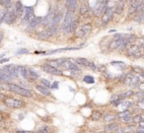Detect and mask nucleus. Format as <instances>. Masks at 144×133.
<instances>
[{"instance_id":"ea45409f","label":"nucleus","mask_w":144,"mask_h":133,"mask_svg":"<svg viewBox=\"0 0 144 133\" xmlns=\"http://www.w3.org/2000/svg\"><path fill=\"white\" fill-rule=\"evenodd\" d=\"M9 61V58H2L0 59V63L2 64V63H5V62H8Z\"/></svg>"},{"instance_id":"a878e982","label":"nucleus","mask_w":144,"mask_h":133,"mask_svg":"<svg viewBox=\"0 0 144 133\" xmlns=\"http://www.w3.org/2000/svg\"><path fill=\"white\" fill-rule=\"evenodd\" d=\"M121 98H122L123 100H126V99L131 98V97L134 96V92H133L132 90H127V91L123 92L122 94H121Z\"/></svg>"},{"instance_id":"c9c22d12","label":"nucleus","mask_w":144,"mask_h":133,"mask_svg":"<svg viewBox=\"0 0 144 133\" xmlns=\"http://www.w3.org/2000/svg\"><path fill=\"white\" fill-rule=\"evenodd\" d=\"M143 70H144V69L142 68V67H139V66H133L132 67V71H133V72H135V73L141 74Z\"/></svg>"},{"instance_id":"72a5a7b5","label":"nucleus","mask_w":144,"mask_h":133,"mask_svg":"<svg viewBox=\"0 0 144 133\" xmlns=\"http://www.w3.org/2000/svg\"><path fill=\"white\" fill-rule=\"evenodd\" d=\"M136 107L137 108H139V110H141V111H144V100L137 101Z\"/></svg>"},{"instance_id":"4c0bfd02","label":"nucleus","mask_w":144,"mask_h":133,"mask_svg":"<svg viewBox=\"0 0 144 133\" xmlns=\"http://www.w3.org/2000/svg\"><path fill=\"white\" fill-rule=\"evenodd\" d=\"M111 133H125L124 130H123V127H119V128H118V129L116 130V131H114V132H111Z\"/></svg>"},{"instance_id":"2eb2a0df","label":"nucleus","mask_w":144,"mask_h":133,"mask_svg":"<svg viewBox=\"0 0 144 133\" xmlns=\"http://www.w3.org/2000/svg\"><path fill=\"white\" fill-rule=\"evenodd\" d=\"M62 17H63V14L61 12H56L53 16V19L49 27H58V25L60 24L61 20H62Z\"/></svg>"},{"instance_id":"09e8293b","label":"nucleus","mask_w":144,"mask_h":133,"mask_svg":"<svg viewBox=\"0 0 144 133\" xmlns=\"http://www.w3.org/2000/svg\"><path fill=\"white\" fill-rule=\"evenodd\" d=\"M140 4L141 5H144V0H140Z\"/></svg>"},{"instance_id":"a18cd8bd","label":"nucleus","mask_w":144,"mask_h":133,"mask_svg":"<svg viewBox=\"0 0 144 133\" xmlns=\"http://www.w3.org/2000/svg\"><path fill=\"white\" fill-rule=\"evenodd\" d=\"M4 97H5V95L0 92V102H2V100L4 99Z\"/></svg>"},{"instance_id":"0eeeda50","label":"nucleus","mask_w":144,"mask_h":133,"mask_svg":"<svg viewBox=\"0 0 144 133\" xmlns=\"http://www.w3.org/2000/svg\"><path fill=\"white\" fill-rule=\"evenodd\" d=\"M75 19H76V17L73 12L67 11L65 13V16H64V19H63V22H62L61 29H64L66 27L70 26L72 23L75 21Z\"/></svg>"},{"instance_id":"bb28decb","label":"nucleus","mask_w":144,"mask_h":133,"mask_svg":"<svg viewBox=\"0 0 144 133\" xmlns=\"http://www.w3.org/2000/svg\"><path fill=\"white\" fill-rule=\"evenodd\" d=\"M133 115H126V116H124L123 118H121V120L123 123H125V124H129V123H132L133 122Z\"/></svg>"},{"instance_id":"8fccbe9b","label":"nucleus","mask_w":144,"mask_h":133,"mask_svg":"<svg viewBox=\"0 0 144 133\" xmlns=\"http://www.w3.org/2000/svg\"><path fill=\"white\" fill-rule=\"evenodd\" d=\"M0 111H1V102H0Z\"/></svg>"},{"instance_id":"dca6fc26","label":"nucleus","mask_w":144,"mask_h":133,"mask_svg":"<svg viewBox=\"0 0 144 133\" xmlns=\"http://www.w3.org/2000/svg\"><path fill=\"white\" fill-rule=\"evenodd\" d=\"M54 12L53 11H50L47 15H46V17L45 18H42V25L45 27H47L49 28L50 26V24H51V21H52L53 19V16H54Z\"/></svg>"},{"instance_id":"9d476101","label":"nucleus","mask_w":144,"mask_h":133,"mask_svg":"<svg viewBox=\"0 0 144 133\" xmlns=\"http://www.w3.org/2000/svg\"><path fill=\"white\" fill-rule=\"evenodd\" d=\"M65 5L67 7V11L74 13L78 8V0H65Z\"/></svg>"},{"instance_id":"393cba45","label":"nucleus","mask_w":144,"mask_h":133,"mask_svg":"<svg viewBox=\"0 0 144 133\" xmlns=\"http://www.w3.org/2000/svg\"><path fill=\"white\" fill-rule=\"evenodd\" d=\"M129 115H134L131 110H125V111H119L117 115H118V118L121 119V118H123L124 116Z\"/></svg>"},{"instance_id":"f704fd0d","label":"nucleus","mask_w":144,"mask_h":133,"mask_svg":"<svg viewBox=\"0 0 144 133\" xmlns=\"http://www.w3.org/2000/svg\"><path fill=\"white\" fill-rule=\"evenodd\" d=\"M27 53H29V49H27L25 48H20L16 51V54H27Z\"/></svg>"},{"instance_id":"473e14b6","label":"nucleus","mask_w":144,"mask_h":133,"mask_svg":"<svg viewBox=\"0 0 144 133\" xmlns=\"http://www.w3.org/2000/svg\"><path fill=\"white\" fill-rule=\"evenodd\" d=\"M88 68L89 69H91V70H93V71H98V65L96 64V63H94V62H92V61H89V63H88Z\"/></svg>"},{"instance_id":"6e6552de","label":"nucleus","mask_w":144,"mask_h":133,"mask_svg":"<svg viewBox=\"0 0 144 133\" xmlns=\"http://www.w3.org/2000/svg\"><path fill=\"white\" fill-rule=\"evenodd\" d=\"M25 16H24L23 18V21H22V24H30L32 21H33V19L36 17L34 14V10H33V8L32 7H25Z\"/></svg>"},{"instance_id":"b1692460","label":"nucleus","mask_w":144,"mask_h":133,"mask_svg":"<svg viewBox=\"0 0 144 133\" xmlns=\"http://www.w3.org/2000/svg\"><path fill=\"white\" fill-rule=\"evenodd\" d=\"M74 34H75V37H77V39H84V37H85V33H84V31L82 30L81 27L77 28L75 30Z\"/></svg>"},{"instance_id":"864d4df0","label":"nucleus","mask_w":144,"mask_h":133,"mask_svg":"<svg viewBox=\"0 0 144 133\" xmlns=\"http://www.w3.org/2000/svg\"><path fill=\"white\" fill-rule=\"evenodd\" d=\"M0 113H1V111H0Z\"/></svg>"},{"instance_id":"9b49d317","label":"nucleus","mask_w":144,"mask_h":133,"mask_svg":"<svg viewBox=\"0 0 144 133\" xmlns=\"http://www.w3.org/2000/svg\"><path fill=\"white\" fill-rule=\"evenodd\" d=\"M54 129L52 126L49 125V124H42V125L39 126L38 129L36 130L34 133H53Z\"/></svg>"},{"instance_id":"5fc2aeb1","label":"nucleus","mask_w":144,"mask_h":133,"mask_svg":"<svg viewBox=\"0 0 144 133\" xmlns=\"http://www.w3.org/2000/svg\"><path fill=\"white\" fill-rule=\"evenodd\" d=\"M96 133H99V132H96Z\"/></svg>"},{"instance_id":"c756f323","label":"nucleus","mask_w":144,"mask_h":133,"mask_svg":"<svg viewBox=\"0 0 144 133\" xmlns=\"http://www.w3.org/2000/svg\"><path fill=\"white\" fill-rule=\"evenodd\" d=\"M135 99L137 101H141V100H144V92L143 91H137V92L134 93V96Z\"/></svg>"},{"instance_id":"c85d7f7f","label":"nucleus","mask_w":144,"mask_h":133,"mask_svg":"<svg viewBox=\"0 0 144 133\" xmlns=\"http://www.w3.org/2000/svg\"><path fill=\"white\" fill-rule=\"evenodd\" d=\"M83 81L87 84H94L95 83V79L93 76H90V75H86L83 77Z\"/></svg>"},{"instance_id":"a211bd4d","label":"nucleus","mask_w":144,"mask_h":133,"mask_svg":"<svg viewBox=\"0 0 144 133\" xmlns=\"http://www.w3.org/2000/svg\"><path fill=\"white\" fill-rule=\"evenodd\" d=\"M37 37H38V40H40V41H46V40L50 39L51 36H50L49 31L47 30V28H46V30H44V31H42V32H40V33L37 35Z\"/></svg>"},{"instance_id":"a19ab883","label":"nucleus","mask_w":144,"mask_h":133,"mask_svg":"<svg viewBox=\"0 0 144 133\" xmlns=\"http://www.w3.org/2000/svg\"><path fill=\"white\" fill-rule=\"evenodd\" d=\"M3 37H4V34H3V32L1 31V32H0V44H1L2 41H3Z\"/></svg>"},{"instance_id":"412c9836","label":"nucleus","mask_w":144,"mask_h":133,"mask_svg":"<svg viewBox=\"0 0 144 133\" xmlns=\"http://www.w3.org/2000/svg\"><path fill=\"white\" fill-rule=\"evenodd\" d=\"M77 65H79L80 67H87L88 63H89V60L87 58H84V57H77V58L74 59Z\"/></svg>"},{"instance_id":"39448f33","label":"nucleus","mask_w":144,"mask_h":133,"mask_svg":"<svg viewBox=\"0 0 144 133\" xmlns=\"http://www.w3.org/2000/svg\"><path fill=\"white\" fill-rule=\"evenodd\" d=\"M108 2H109V0H98V2L94 7V15L97 17H101L106 10Z\"/></svg>"},{"instance_id":"7ed1b4c3","label":"nucleus","mask_w":144,"mask_h":133,"mask_svg":"<svg viewBox=\"0 0 144 133\" xmlns=\"http://www.w3.org/2000/svg\"><path fill=\"white\" fill-rule=\"evenodd\" d=\"M41 68L46 73L53 75V76H63V72H62L61 69H58L56 67L51 66V65H49V63H45V64L41 65Z\"/></svg>"},{"instance_id":"58836bf2","label":"nucleus","mask_w":144,"mask_h":133,"mask_svg":"<svg viewBox=\"0 0 144 133\" xmlns=\"http://www.w3.org/2000/svg\"><path fill=\"white\" fill-rule=\"evenodd\" d=\"M15 133H33L32 131H28V130H20V129H17L15 131Z\"/></svg>"},{"instance_id":"37998d69","label":"nucleus","mask_w":144,"mask_h":133,"mask_svg":"<svg viewBox=\"0 0 144 133\" xmlns=\"http://www.w3.org/2000/svg\"><path fill=\"white\" fill-rule=\"evenodd\" d=\"M25 118V113H19V120H23Z\"/></svg>"},{"instance_id":"2f4dec72","label":"nucleus","mask_w":144,"mask_h":133,"mask_svg":"<svg viewBox=\"0 0 144 133\" xmlns=\"http://www.w3.org/2000/svg\"><path fill=\"white\" fill-rule=\"evenodd\" d=\"M41 84L42 85H44L45 87H46V88H50V86H51V82L49 81V80H47V79H45V78H42L41 79Z\"/></svg>"},{"instance_id":"e433bc0d","label":"nucleus","mask_w":144,"mask_h":133,"mask_svg":"<svg viewBox=\"0 0 144 133\" xmlns=\"http://www.w3.org/2000/svg\"><path fill=\"white\" fill-rule=\"evenodd\" d=\"M58 82L55 81L53 82V83H51V86H50V89H58Z\"/></svg>"},{"instance_id":"de8ad7c7","label":"nucleus","mask_w":144,"mask_h":133,"mask_svg":"<svg viewBox=\"0 0 144 133\" xmlns=\"http://www.w3.org/2000/svg\"><path fill=\"white\" fill-rule=\"evenodd\" d=\"M114 32H117V31H116V30H111V31H110L111 34H112V33H114Z\"/></svg>"},{"instance_id":"49530a36","label":"nucleus","mask_w":144,"mask_h":133,"mask_svg":"<svg viewBox=\"0 0 144 133\" xmlns=\"http://www.w3.org/2000/svg\"><path fill=\"white\" fill-rule=\"evenodd\" d=\"M0 5H5V4H4L3 0H0Z\"/></svg>"},{"instance_id":"20e7f679","label":"nucleus","mask_w":144,"mask_h":133,"mask_svg":"<svg viewBox=\"0 0 144 133\" xmlns=\"http://www.w3.org/2000/svg\"><path fill=\"white\" fill-rule=\"evenodd\" d=\"M114 8L113 7H107L105 12L103 13V15L101 16V23H102L103 26H107L110 21L113 19L114 16Z\"/></svg>"},{"instance_id":"ddd939ff","label":"nucleus","mask_w":144,"mask_h":133,"mask_svg":"<svg viewBox=\"0 0 144 133\" xmlns=\"http://www.w3.org/2000/svg\"><path fill=\"white\" fill-rule=\"evenodd\" d=\"M125 0H118V2H117V5H116V7L114 8V14L117 15H121L123 10H124V6H125Z\"/></svg>"},{"instance_id":"6ab92c4d","label":"nucleus","mask_w":144,"mask_h":133,"mask_svg":"<svg viewBox=\"0 0 144 133\" xmlns=\"http://www.w3.org/2000/svg\"><path fill=\"white\" fill-rule=\"evenodd\" d=\"M42 17L36 16V17L33 19V21L29 24V28H30V29H36L37 27H39L40 25H42Z\"/></svg>"},{"instance_id":"aec40b11","label":"nucleus","mask_w":144,"mask_h":133,"mask_svg":"<svg viewBox=\"0 0 144 133\" xmlns=\"http://www.w3.org/2000/svg\"><path fill=\"white\" fill-rule=\"evenodd\" d=\"M103 115H104L101 111H93L91 115H90V118L93 121H99V120L103 119Z\"/></svg>"},{"instance_id":"f3484780","label":"nucleus","mask_w":144,"mask_h":133,"mask_svg":"<svg viewBox=\"0 0 144 133\" xmlns=\"http://www.w3.org/2000/svg\"><path fill=\"white\" fill-rule=\"evenodd\" d=\"M118 119V115L116 113H112V112H108L106 115H103V120L106 123H112V122H114Z\"/></svg>"},{"instance_id":"cd10ccee","label":"nucleus","mask_w":144,"mask_h":133,"mask_svg":"<svg viewBox=\"0 0 144 133\" xmlns=\"http://www.w3.org/2000/svg\"><path fill=\"white\" fill-rule=\"evenodd\" d=\"M88 11H89V5L87 3H83L80 6V14L81 15H85Z\"/></svg>"},{"instance_id":"79ce46f5","label":"nucleus","mask_w":144,"mask_h":133,"mask_svg":"<svg viewBox=\"0 0 144 133\" xmlns=\"http://www.w3.org/2000/svg\"><path fill=\"white\" fill-rule=\"evenodd\" d=\"M4 1V4H5V6L7 7L8 5H10V3H11V0H3Z\"/></svg>"},{"instance_id":"603ef678","label":"nucleus","mask_w":144,"mask_h":133,"mask_svg":"<svg viewBox=\"0 0 144 133\" xmlns=\"http://www.w3.org/2000/svg\"><path fill=\"white\" fill-rule=\"evenodd\" d=\"M1 91H2V90H1V89H0V92H1Z\"/></svg>"},{"instance_id":"f257e3e1","label":"nucleus","mask_w":144,"mask_h":133,"mask_svg":"<svg viewBox=\"0 0 144 133\" xmlns=\"http://www.w3.org/2000/svg\"><path fill=\"white\" fill-rule=\"evenodd\" d=\"M2 103L7 108H12V110H21V108H24L27 104L25 101L9 96L4 97V99L2 100Z\"/></svg>"},{"instance_id":"3c124183","label":"nucleus","mask_w":144,"mask_h":133,"mask_svg":"<svg viewBox=\"0 0 144 133\" xmlns=\"http://www.w3.org/2000/svg\"><path fill=\"white\" fill-rule=\"evenodd\" d=\"M7 133H15V132H11V131H10V132H7Z\"/></svg>"},{"instance_id":"423d86ee","label":"nucleus","mask_w":144,"mask_h":133,"mask_svg":"<svg viewBox=\"0 0 144 133\" xmlns=\"http://www.w3.org/2000/svg\"><path fill=\"white\" fill-rule=\"evenodd\" d=\"M17 21V17L15 15V12H14V9L13 10H7L5 15H4L3 21L5 24H8V25H12Z\"/></svg>"},{"instance_id":"4468645a","label":"nucleus","mask_w":144,"mask_h":133,"mask_svg":"<svg viewBox=\"0 0 144 133\" xmlns=\"http://www.w3.org/2000/svg\"><path fill=\"white\" fill-rule=\"evenodd\" d=\"M121 127V125H119V123L117 121L114 122H112V123H108L105 127H104V131L105 132H114V131H116V130L118 129V128H119Z\"/></svg>"},{"instance_id":"f8f14e48","label":"nucleus","mask_w":144,"mask_h":133,"mask_svg":"<svg viewBox=\"0 0 144 133\" xmlns=\"http://www.w3.org/2000/svg\"><path fill=\"white\" fill-rule=\"evenodd\" d=\"M35 88H36V90H37L39 93H41V94L44 95V96H46V97L51 96V93L49 91V89L45 87V86L42 85V84H37V85H35Z\"/></svg>"},{"instance_id":"1a4fd4ad","label":"nucleus","mask_w":144,"mask_h":133,"mask_svg":"<svg viewBox=\"0 0 144 133\" xmlns=\"http://www.w3.org/2000/svg\"><path fill=\"white\" fill-rule=\"evenodd\" d=\"M24 11H25V7H24V5L22 4L21 1H17L15 3V7H14V12H15V15L17 19L19 18H22V16L24 14Z\"/></svg>"},{"instance_id":"4be33fe9","label":"nucleus","mask_w":144,"mask_h":133,"mask_svg":"<svg viewBox=\"0 0 144 133\" xmlns=\"http://www.w3.org/2000/svg\"><path fill=\"white\" fill-rule=\"evenodd\" d=\"M81 28H82V30L84 31V33H85V37H86L91 34L92 30H93V27H92V25L90 24V23H86V24H84V25L81 26Z\"/></svg>"},{"instance_id":"5701e85b","label":"nucleus","mask_w":144,"mask_h":133,"mask_svg":"<svg viewBox=\"0 0 144 133\" xmlns=\"http://www.w3.org/2000/svg\"><path fill=\"white\" fill-rule=\"evenodd\" d=\"M111 64H112L113 66L117 67L119 70H124L125 68H126V64H125L123 61H112Z\"/></svg>"},{"instance_id":"f03ea898","label":"nucleus","mask_w":144,"mask_h":133,"mask_svg":"<svg viewBox=\"0 0 144 133\" xmlns=\"http://www.w3.org/2000/svg\"><path fill=\"white\" fill-rule=\"evenodd\" d=\"M9 88H10V92H13L24 98H32L33 97V92L29 90V89H25L21 87L19 84H15V83H9Z\"/></svg>"},{"instance_id":"7c9ffc66","label":"nucleus","mask_w":144,"mask_h":133,"mask_svg":"<svg viewBox=\"0 0 144 133\" xmlns=\"http://www.w3.org/2000/svg\"><path fill=\"white\" fill-rule=\"evenodd\" d=\"M141 120H143V117H142V113H137V115H133V122L135 124H138Z\"/></svg>"},{"instance_id":"c03bdc74","label":"nucleus","mask_w":144,"mask_h":133,"mask_svg":"<svg viewBox=\"0 0 144 133\" xmlns=\"http://www.w3.org/2000/svg\"><path fill=\"white\" fill-rule=\"evenodd\" d=\"M137 125H138V127H144V120H141Z\"/></svg>"}]
</instances>
